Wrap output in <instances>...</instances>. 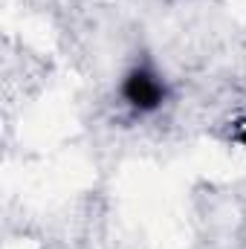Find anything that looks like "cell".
Masks as SVG:
<instances>
[{"mask_svg":"<svg viewBox=\"0 0 246 249\" xmlns=\"http://www.w3.org/2000/svg\"><path fill=\"white\" fill-rule=\"evenodd\" d=\"M122 96L133 110L151 113V110L162 107V102H165V84H162L159 75L151 72L148 67H136V70H130V72L124 75Z\"/></svg>","mask_w":246,"mask_h":249,"instance_id":"6da1fadb","label":"cell"},{"mask_svg":"<svg viewBox=\"0 0 246 249\" xmlns=\"http://www.w3.org/2000/svg\"><path fill=\"white\" fill-rule=\"evenodd\" d=\"M235 139H238L241 145H246V122L238 124V130H235Z\"/></svg>","mask_w":246,"mask_h":249,"instance_id":"7a4b0ae2","label":"cell"}]
</instances>
